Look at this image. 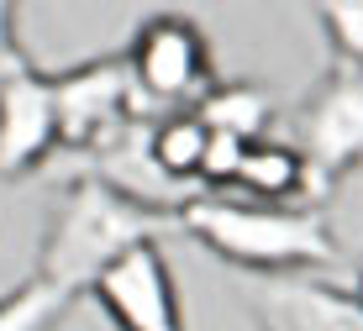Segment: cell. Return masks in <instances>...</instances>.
<instances>
[{
    "mask_svg": "<svg viewBox=\"0 0 363 331\" xmlns=\"http://www.w3.org/2000/svg\"><path fill=\"white\" fill-rule=\"evenodd\" d=\"M0 74H6V63H0Z\"/></svg>",
    "mask_w": 363,
    "mask_h": 331,
    "instance_id": "2e32d148",
    "label": "cell"
},
{
    "mask_svg": "<svg viewBox=\"0 0 363 331\" xmlns=\"http://www.w3.org/2000/svg\"><path fill=\"white\" fill-rule=\"evenodd\" d=\"M11 58H21V47H16V6L0 0V63H11Z\"/></svg>",
    "mask_w": 363,
    "mask_h": 331,
    "instance_id": "5bb4252c",
    "label": "cell"
},
{
    "mask_svg": "<svg viewBox=\"0 0 363 331\" xmlns=\"http://www.w3.org/2000/svg\"><path fill=\"white\" fill-rule=\"evenodd\" d=\"M195 116L221 137H237V142H264L274 126V100L258 84H216L206 100L195 106Z\"/></svg>",
    "mask_w": 363,
    "mask_h": 331,
    "instance_id": "30bf717a",
    "label": "cell"
},
{
    "mask_svg": "<svg viewBox=\"0 0 363 331\" xmlns=\"http://www.w3.org/2000/svg\"><path fill=\"white\" fill-rule=\"evenodd\" d=\"M253 315L258 331H363V300L353 289H337L327 279L306 274L258 279Z\"/></svg>",
    "mask_w": 363,
    "mask_h": 331,
    "instance_id": "ba28073f",
    "label": "cell"
},
{
    "mask_svg": "<svg viewBox=\"0 0 363 331\" xmlns=\"http://www.w3.org/2000/svg\"><path fill=\"white\" fill-rule=\"evenodd\" d=\"M69 305H74L69 289H58V284H48L43 274H32L27 284L0 295V331H53V321Z\"/></svg>",
    "mask_w": 363,
    "mask_h": 331,
    "instance_id": "7c38bea8",
    "label": "cell"
},
{
    "mask_svg": "<svg viewBox=\"0 0 363 331\" xmlns=\"http://www.w3.org/2000/svg\"><path fill=\"white\" fill-rule=\"evenodd\" d=\"M169 226H179V221L132 206V200H121L116 189H106L100 179H74L53 206L37 274L79 300V295L95 289V279L106 274L111 263H121L127 252L158 242Z\"/></svg>",
    "mask_w": 363,
    "mask_h": 331,
    "instance_id": "7a4b0ae2",
    "label": "cell"
},
{
    "mask_svg": "<svg viewBox=\"0 0 363 331\" xmlns=\"http://www.w3.org/2000/svg\"><path fill=\"white\" fill-rule=\"evenodd\" d=\"M179 232H190L200 247L227 258L232 269L264 274V279H284V274H306V269L337 263V242H332V226L321 211L200 195L184 206Z\"/></svg>",
    "mask_w": 363,
    "mask_h": 331,
    "instance_id": "6da1fadb",
    "label": "cell"
},
{
    "mask_svg": "<svg viewBox=\"0 0 363 331\" xmlns=\"http://www.w3.org/2000/svg\"><path fill=\"white\" fill-rule=\"evenodd\" d=\"M353 295H358V300H363V263H358V289H353Z\"/></svg>",
    "mask_w": 363,
    "mask_h": 331,
    "instance_id": "9a60e30c",
    "label": "cell"
},
{
    "mask_svg": "<svg viewBox=\"0 0 363 331\" xmlns=\"http://www.w3.org/2000/svg\"><path fill=\"white\" fill-rule=\"evenodd\" d=\"M237 189H242V195H253L258 206H295V211H316V200H327L332 179H321V174L306 163V152H300L295 142L264 137V142L247 147Z\"/></svg>",
    "mask_w": 363,
    "mask_h": 331,
    "instance_id": "9c48e42d",
    "label": "cell"
},
{
    "mask_svg": "<svg viewBox=\"0 0 363 331\" xmlns=\"http://www.w3.org/2000/svg\"><path fill=\"white\" fill-rule=\"evenodd\" d=\"M311 16H316V27L327 32L332 58L363 69V0H321Z\"/></svg>",
    "mask_w": 363,
    "mask_h": 331,
    "instance_id": "4fadbf2b",
    "label": "cell"
},
{
    "mask_svg": "<svg viewBox=\"0 0 363 331\" xmlns=\"http://www.w3.org/2000/svg\"><path fill=\"white\" fill-rule=\"evenodd\" d=\"M53 106H58V147L74 158H90L106 142H116L132 121L147 116L132 90L127 58H90L74 63L69 74H53Z\"/></svg>",
    "mask_w": 363,
    "mask_h": 331,
    "instance_id": "277c9868",
    "label": "cell"
},
{
    "mask_svg": "<svg viewBox=\"0 0 363 331\" xmlns=\"http://www.w3.org/2000/svg\"><path fill=\"white\" fill-rule=\"evenodd\" d=\"M295 147L332 184L353 163H363V69L332 58V69L321 74V84L295 116Z\"/></svg>",
    "mask_w": 363,
    "mask_h": 331,
    "instance_id": "5b68a950",
    "label": "cell"
},
{
    "mask_svg": "<svg viewBox=\"0 0 363 331\" xmlns=\"http://www.w3.org/2000/svg\"><path fill=\"white\" fill-rule=\"evenodd\" d=\"M121 58H127L132 90H137V100H143V111L153 121L174 116V111H195L200 100L221 84L206 32H200V21L184 16V11L143 16L132 47Z\"/></svg>",
    "mask_w": 363,
    "mask_h": 331,
    "instance_id": "3957f363",
    "label": "cell"
},
{
    "mask_svg": "<svg viewBox=\"0 0 363 331\" xmlns=\"http://www.w3.org/2000/svg\"><path fill=\"white\" fill-rule=\"evenodd\" d=\"M211 147V126L195 116V111H174V116L153 121V163L169 174L174 184L200 189V163H206Z\"/></svg>",
    "mask_w": 363,
    "mask_h": 331,
    "instance_id": "8fae6325",
    "label": "cell"
},
{
    "mask_svg": "<svg viewBox=\"0 0 363 331\" xmlns=\"http://www.w3.org/2000/svg\"><path fill=\"white\" fill-rule=\"evenodd\" d=\"M58 152V106H53V74H43L21 53L0 74V179L43 169Z\"/></svg>",
    "mask_w": 363,
    "mask_h": 331,
    "instance_id": "8992f818",
    "label": "cell"
},
{
    "mask_svg": "<svg viewBox=\"0 0 363 331\" xmlns=\"http://www.w3.org/2000/svg\"><path fill=\"white\" fill-rule=\"evenodd\" d=\"M90 295L116 331H184L179 284H174V269L158 242H147V247L127 252L121 263H111L95 279Z\"/></svg>",
    "mask_w": 363,
    "mask_h": 331,
    "instance_id": "52a82bcc",
    "label": "cell"
}]
</instances>
